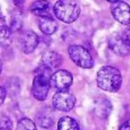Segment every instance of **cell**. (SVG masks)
Listing matches in <instances>:
<instances>
[{"label":"cell","instance_id":"1","mask_svg":"<svg viewBox=\"0 0 130 130\" xmlns=\"http://www.w3.org/2000/svg\"><path fill=\"white\" fill-rule=\"evenodd\" d=\"M121 72L113 66H103L97 72V86L108 92H115L121 88Z\"/></svg>","mask_w":130,"mask_h":130},{"label":"cell","instance_id":"2","mask_svg":"<svg viewBox=\"0 0 130 130\" xmlns=\"http://www.w3.org/2000/svg\"><path fill=\"white\" fill-rule=\"evenodd\" d=\"M55 17L64 23H72L80 15V6L76 0H58L54 5Z\"/></svg>","mask_w":130,"mask_h":130},{"label":"cell","instance_id":"3","mask_svg":"<svg viewBox=\"0 0 130 130\" xmlns=\"http://www.w3.org/2000/svg\"><path fill=\"white\" fill-rule=\"evenodd\" d=\"M69 56L73 63L82 69H91L94 66V58L91 54L83 46L72 45L69 47Z\"/></svg>","mask_w":130,"mask_h":130},{"label":"cell","instance_id":"4","mask_svg":"<svg viewBox=\"0 0 130 130\" xmlns=\"http://www.w3.org/2000/svg\"><path fill=\"white\" fill-rule=\"evenodd\" d=\"M50 78L41 74H36L32 83V95L38 101H45L49 91Z\"/></svg>","mask_w":130,"mask_h":130},{"label":"cell","instance_id":"5","mask_svg":"<svg viewBox=\"0 0 130 130\" xmlns=\"http://www.w3.org/2000/svg\"><path fill=\"white\" fill-rule=\"evenodd\" d=\"M73 82V76L66 70L56 71L50 78V85L57 91H66Z\"/></svg>","mask_w":130,"mask_h":130},{"label":"cell","instance_id":"6","mask_svg":"<svg viewBox=\"0 0 130 130\" xmlns=\"http://www.w3.org/2000/svg\"><path fill=\"white\" fill-rule=\"evenodd\" d=\"M53 105L58 111L69 112L75 105V97L67 91H58L53 97Z\"/></svg>","mask_w":130,"mask_h":130},{"label":"cell","instance_id":"7","mask_svg":"<svg viewBox=\"0 0 130 130\" xmlns=\"http://www.w3.org/2000/svg\"><path fill=\"white\" fill-rule=\"evenodd\" d=\"M18 45L23 53L31 54L39 45V37L33 31H24L18 36Z\"/></svg>","mask_w":130,"mask_h":130},{"label":"cell","instance_id":"8","mask_svg":"<svg viewBox=\"0 0 130 130\" xmlns=\"http://www.w3.org/2000/svg\"><path fill=\"white\" fill-rule=\"evenodd\" d=\"M113 17L119 23L124 25L130 24V6L123 1H118L113 4L111 8Z\"/></svg>","mask_w":130,"mask_h":130},{"label":"cell","instance_id":"9","mask_svg":"<svg viewBox=\"0 0 130 130\" xmlns=\"http://www.w3.org/2000/svg\"><path fill=\"white\" fill-rule=\"evenodd\" d=\"M108 46L112 49V52L114 54H117L118 56L124 57L130 54V46L126 42L123 37L119 36L117 33L111 36L110 40H108Z\"/></svg>","mask_w":130,"mask_h":130},{"label":"cell","instance_id":"10","mask_svg":"<svg viewBox=\"0 0 130 130\" xmlns=\"http://www.w3.org/2000/svg\"><path fill=\"white\" fill-rule=\"evenodd\" d=\"M39 29L46 36H52L57 31V22L50 15L39 18Z\"/></svg>","mask_w":130,"mask_h":130},{"label":"cell","instance_id":"11","mask_svg":"<svg viewBox=\"0 0 130 130\" xmlns=\"http://www.w3.org/2000/svg\"><path fill=\"white\" fill-rule=\"evenodd\" d=\"M41 64L48 66L49 69H56L62 64V56L56 52L45 53L41 57Z\"/></svg>","mask_w":130,"mask_h":130},{"label":"cell","instance_id":"12","mask_svg":"<svg viewBox=\"0 0 130 130\" xmlns=\"http://www.w3.org/2000/svg\"><path fill=\"white\" fill-rule=\"evenodd\" d=\"M49 9L50 4L48 0H37L30 6V10L32 14L39 16V17H43V16L49 15Z\"/></svg>","mask_w":130,"mask_h":130},{"label":"cell","instance_id":"13","mask_svg":"<svg viewBox=\"0 0 130 130\" xmlns=\"http://www.w3.org/2000/svg\"><path fill=\"white\" fill-rule=\"evenodd\" d=\"M57 130H79V124L73 118L63 117L58 121Z\"/></svg>","mask_w":130,"mask_h":130},{"label":"cell","instance_id":"14","mask_svg":"<svg viewBox=\"0 0 130 130\" xmlns=\"http://www.w3.org/2000/svg\"><path fill=\"white\" fill-rule=\"evenodd\" d=\"M16 130H38L37 126L32 120L27 119V118H23L18 121L17 123V128Z\"/></svg>","mask_w":130,"mask_h":130},{"label":"cell","instance_id":"15","mask_svg":"<svg viewBox=\"0 0 130 130\" xmlns=\"http://www.w3.org/2000/svg\"><path fill=\"white\" fill-rule=\"evenodd\" d=\"M10 29L2 22V25H1V30H0V40H1V43L4 46H6L8 42H10Z\"/></svg>","mask_w":130,"mask_h":130},{"label":"cell","instance_id":"16","mask_svg":"<svg viewBox=\"0 0 130 130\" xmlns=\"http://www.w3.org/2000/svg\"><path fill=\"white\" fill-rule=\"evenodd\" d=\"M13 128V122L6 115H1V119H0V129L1 130H11Z\"/></svg>","mask_w":130,"mask_h":130},{"label":"cell","instance_id":"17","mask_svg":"<svg viewBox=\"0 0 130 130\" xmlns=\"http://www.w3.org/2000/svg\"><path fill=\"white\" fill-rule=\"evenodd\" d=\"M38 122L41 127H43V128H49V127L53 124V119L48 118L47 115H41V117L38 118Z\"/></svg>","mask_w":130,"mask_h":130},{"label":"cell","instance_id":"18","mask_svg":"<svg viewBox=\"0 0 130 130\" xmlns=\"http://www.w3.org/2000/svg\"><path fill=\"white\" fill-rule=\"evenodd\" d=\"M122 37H123V39L126 40V42L128 43V45L130 46V27H128V29L126 30V31L123 32V34H122Z\"/></svg>","mask_w":130,"mask_h":130},{"label":"cell","instance_id":"19","mask_svg":"<svg viewBox=\"0 0 130 130\" xmlns=\"http://www.w3.org/2000/svg\"><path fill=\"white\" fill-rule=\"evenodd\" d=\"M119 130H130V120H127L126 122H123V123L120 126Z\"/></svg>","mask_w":130,"mask_h":130},{"label":"cell","instance_id":"20","mask_svg":"<svg viewBox=\"0 0 130 130\" xmlns=\"http://www.w3.org/2000/svg\"><path fill=\"white\" fill-rule=\"evenodd\" d=\"M0 91H1V99H0V104L4 103L5 101V97H6V91H5V88L2 87L1 89H0Z\"/></svg>","mask_w":130,"mask_h":130},{"label":"cell","instance_id":"21","mask_svg":"<svg viewBox=\"0 0 130 130\" xmlns=\"http://www.w3.org/2000/svg\"><path fill=\"white\" fill-rule=\"evenodd\" d=\"M11 1H13L14 4L16 5V6H22V5L24 4L25 0H11Z\"/></svg>","mask_w":130,"mask_h":130},{"label":"cell","instance_id":"22","mask_svg":"<svg viewBox=\"0 0 130 130\" xmlns=\"http://www.w3.org/2000/svg\"><path fill=\"white\" fill-rule=\"evenodd\" d=\"M106 1H108V2H112V4H115V2H118L119 0H106Z\"/></svg>","mask_w":130,"mask_h":130}]
</instances>
